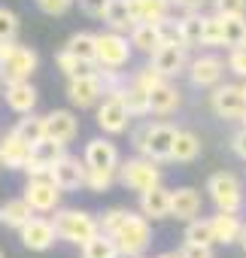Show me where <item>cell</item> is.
Here are the masks:
<instances>
[{
	"mask_svg": "<svg viewBox=\"0 0 246 258\" xmlns=\"http://www.w3.org/2000/svg\"><path fill=\"white\" fill-rule=\"evenodd\" d=\"M118 179V170H97V167H88V176H85V188L100 195V191H109V185Z\"/></svg>",
	"mask_w": 246,
	"mask_h": 258,
	"instance_id": "cell-37",
	"label": "cell"
},
{
	"mask_svg": "<svg viewBox=\"0 0 246 258\" xmlns=\"http://www.w3.org/2000/svg\"><path fill=\"white\" fill-rule=\"evenodd\" d=\"M243 94H246V79H243Z\"/></svg>",
	"mask_w": 246,
	"mask_h": 258,
	"instance_id": "cell-53",
	"label": "cell"
},
{
	"mask_svg": "<svg viewBox=\"0 0 246 258\" xmlns=\"http://www.w3.org/2000/svg\"><path fill=\"white\" fill-rule=\"evenodd\" d=\"M131 79H134V82H137L140 88L152 91V88H155V85H161V82H164L167 76H161V73H158V70H155L152 64H146V67H143V70H137V73H134Z\"/></svg>",
	"mask_w": 246,
	"mask_h": 258,
	"instance_id": "cell-42",
	"label": "cell"
},
{
	"mask_svg": "<svg viewBox=\"0 0 246 258\" xmlns=\"http://www.w3.org/2000/svg\"><path fill=\"white\" fill-rule=\"evenodd\" d=\"M158 258H182V252H164V255H158Z\"/></svg>",
	"mask_w": 246,
	"mask_h": 258,
	"instance_id": "cell-51",
	"label": "cell"
},
{
	"mask_svg": "<svg viewBox=\"0 0 246 258\" xmlns=\"http://www.w3.org/2000/svg\"><path fill=\"white\" fill-rule=\"evenodd\" d=\"M243 46H246V43H243Z\"/></svg>",
	"mask_w": 246,
	"mask_h": 258,
	"instance_id": "cell-56",
	"label": "cell"
},
{
	"mask_svg": "<svg viewBox=\"0 0 246 258\" xmlns=\"http://www.w3.org/2000/svg\"><path fill=\"white\" fill-rule=\"evenodd\" d=\"M213 228H216V243H237L240 240V231H243V222H240V216L237 213H225V210H219L216 216H213Z\"/></svg>",
	"mask_w": 246,
	"mask_h": 258,
	"instance_id": "cell-29",
	"label": "cell"
},
{
	"mask_svg": "<svg viewBox=\"0 0 246 258\" xmlns=\"http://www.w3.org/2000/svg\"><path fill=\"white\" fill-rule=\"evenodd\" d=\"M103 22H106L109 31H118V34H131L134 25H137L128 0H109V7L103 10Z\"/></svg>",
	"mask_w": 246,
	"mask_h": 258,
	"instance_id": "cell-25",
	"label": "cell"
},
{
	"mask_svg": "<svg viewBox=\"0 0 246 258\" xmlns=\"http://www.w3.org/2000/svg\"><path fill=\"white\" fill-rule=\"evenodd\" d=\"M128 216H131V210H125V207H112V210H106V213L97 219V222H100V231L112 237L121 225H125V219H128Z\"/></svg>",
	"mask_w": 246,
	"mask_h": 258,
	"instance_id": "cell-40",
	"label": "cell"
},
{
	"mask_svg": "<svg viewBox=\"0 0 246 258\" xmlns=\"http://www.w3.org/2000/svg\"><path fill=\"white\" fill-rule=\"evenodd\" d=\"M64 155H67V152H64V143L46 137V140L34 143L31 158H28V164H25V173H28V176H49L52 167L58 164V158H64Z\"/></svg>",
	"mask_w": 246,
	"mask_h": 258,
	"instance_id": "cell-12",
	"label": "cell"
},
{
	"mask_svg": "<svg viewBox=\"0 0 246 258\" xmlns=\"http://www.w3.org/2000/svg\"><path fill=\"white\" fill-rule=\"evenodd\" d=\"M176 127L167 124V121H143L137 131L131 134L134 140V149L152 161H170V152H173V143H176Z\"/></svg>",
	"mask_w": 246,
	"mask_h": 258,
	"instance_id": "cell-1",
	"label": "cell"
},
{
	"mask_svg": "<svg viewBox=\"0 0 246 258\" xmlns=\"http://www.w3.org/2000/svg\"><path fill=\"white\" fill-rule=\"evenodd\" d=\"M112 240H115V246H118V252H121V258H140L146 249H149V243H152V228H149V219L140 213H131L128 219H125V225H121L115 234H112Z\"/></svg>",
	"mask_w": 246,
	"mask_h": 258,
	"instance_id": "cell-4",
	"label": "cell"
},
{
	"mask_svg": "<svg viewBox=\"0 0 246 258\" xmlns=\"http://www.w3.org/2000/svg\"><path fill=\"white\" fill-rule=\"evenodd\" d=\"M131 109L125 106L121 97H103L97 103V127L103 134H125L128 131V121H131Z\"/></svg>",
	"mask_w": 246,
	"mask_h": 258,
	"instance_id": "cell-10",
	"label": "cell"
},
{
	"mask_svg": "<svg viewBox=\"0 0 246 258\" xmlns=\"http://www.w3.org/2000/svg\"><path fill=\"white\" fill-rule=\"evenodd\" d=\"M131 46H134L137 52L152 55L158 46H164V40H161V25H152V22L134 25V31H131Z\"/></svg>",
	"mask_w": 246,
	"mask_h": 258,
	"instance_id": "cell-27",
	"label": "cell"
},
{
	"mask_svg": "<svg viewBox=\"0 0 246 258\" xmlns=\"http://www.w3.org/2000/svg\"><path fill=\"white\" fill-rule=\"evenodd\" d=\"M82 258H121V252H118L115 240L100 231L97 237H91V240L82 246Z\"/></svg>",
	"mask_w": 246,
	"mask_h": 258,
	"instance_id": "cell-33",
	"label": "cell"
},
{
	"mask_svg": "<svg viewBox=\"0 0 246 258\" xmlns=\"http://www.w3.org/2000/svg\"><path fill=\"white\" fill-rule=\"evenodd\" d=\"M240 124H243V127H246V109H243V115H240Z\"/></svg>",
	"mask_w": 246,
	"mask_h": 258,
	"instance_id": "cell-52",
	"label": "cell"
},
{
	"mask_svg": "<svg viewBox=\"0 0 246 258\" xmlns=\"http://www.w3.org/2000/svg\"><path fill=\"white\" fill-rule=\"evenodd\" d=\"M225 73V61L219 55H201L189 64V79L195 88H216L222 82Z\"/></svg>",
	"mask_w": 246,
	"mask_h": 258,
	"instance_id": "cell-16",
	"label": "cell"
},
{
	"mask_svg": "<svg viewBox=\"0 0 246 258\" xmlns=\"http://www.w3.org/2000/svg\"><path fill=\"white\" fill-rule=\"evenodd\" d=\"M31 219H34V207L25 201V195L22 198H13V201H7L4 207H0V222H4L7 228L22 231Z\"/></svg>",
	"mask_w": 246,
	"mask_h": 258,
	"instance_id": "cell-26",
	"label": "cell"
},
{
	"mask_svg": "<svg viewBox=\"0 0 246 258\" xmlns=\"http://www.w3.org/2000/svg\"><path fill=\"white\" fill-rule=\"evenodd\" d=\"M55 64H58V70H61L67 79H76V76H88V73H94V64L82 61V58L73 55L70 49H61V52L55 55Z\"/></svg>",
	"mask_w": 246,
	"mask_h": 258,
	"instance_id": "cell-31",
	"label": "cell"
},
{
	"mask_svg": "<svg viewBox=\"0 0 246 258\" xmlns=\"http://www.w3.org/2000/svg\"><path fill=\"white\" fill-rule=\"evenodd\" d=\"M19 234H22L25 249H31V252H46V249L55 246V240H61L55 222H52V219H43V216H34Z\"/></svg>",
	"mask_w": 246,
	"mask_h": 258,
	"instance_id": "cell-14",
	"label": "cell"
},
{
	"mask_svg": "<svg viewBox=\"0 0 246 258\" xmlns=\"http://www.w3.org/2000/svg\"><path fill=\"white\" fill-rule=\"evenodd\" d=\"M121 100H125V106L131 109V115H134V118L149 115V91H146V88H140L134 79L128 82V88H125V91H121Z\"/></svg>",
	"mask_w": 246,
	"mask_h": 258,
	"instance_id": "cell-35",
	"label": "cell"
},
{
	"mask_svg": "<svg viewBox=\"0 0 246 258\" xmlns=\"http://www.w3.org/2000/svg\"><path fill=\"white\" fill-rule=\"evenodd\" d=\"M0 167H4V161H0Z\"/></svg>",
	"mask_w": 246,
	"mask_h": 258,
	"instance_id": "cell-55",
	"label": "cell"
},
{
	"mask_svg": "<svg viewBox=\"0 0 246 258\" xmlns=\"http://www.w3.org/2000/svg\"><path fill=\"white\" fill-rule=\"evenodd\" d=\"M179 103H182V94H179V88H176L170 79H164L161 85H155V88L149 91V112H155V115H167V112H173Z\"/></svg>",
	"mask_w": 246,
	"mask_h": 258,
	"instance_id": "cell-22",
	"label": "cell"
},
{
	"mask_svg": "<svg viewBox=\"0 0 246 258\" xmlns=\"http://www.w3.org/2000/svg\"><path fill=\"white\" fill-rule=\"evenodd\" d=\"M49 176L55 179V185H58L61 191H76V188H85L88 164H85V158L79 161L76 155H64V158H58V164L52 167Z\"/></svg>",
	"mask_w": 246,
	"mask_h": 258,
	"instance_id": "cell-13",
	"label": "cell"
},
{
	"mask_svg": "<svg viewBox=\"0 0 246 258\" xmlns=\"http://www.w3.org/2000/svg\"><path fill=\"white\" fill-rule=\"evenodd\" d=\"M140 213L146 219H167L170 216V191L164 185H155L140 195Z\"/></svg>",
	"mask_w": 246,
	"mask_h": 258,
	"instance_id": "cell-24",
	"label": "cell"
},
{
	"mask_svg": "<svg viewBox=\"0 0 246 258\" xmlns=\"http://www.w3.org/2000/svg\"><path fill=\"white\" fill-rule=\"evenodd\" d=\"M0 258H4V252H0Z\"/></svg>",
	"mask_w": 246,
	"mask_h": 258,
	"instance_id": "cell-54",
	"label": "cell"
},
{
	"mask_svg": "<svg viewBox=\"0 0 246 258\" xmlns=\"http://www.w3.org/2000/svg\"><path fill=\"white\" fill-rule=\"evenodd\" d=\"M19 37V16L7 7H0V43H13Z\"/></svg>",
	"mask_w": 246,
	"mask_h": 258,
	"instance_id": "cell-41",
	"label": "cell"
},
{
	"mask_svg": "<svg viewBox=\"0 0 246 258\" xmlns=\"http://www.w3.org/2000/svg\"><path fill=\"white\" fill-rule=\"evenodd\" d=\"M204 25H207V16H201V13H182V19H179V37H182L186 49L204 46Z\"/></svg>",
	"mask_w": 246,
	"mask_h": 258,
	"instance_id": "cell-28",
	"label": "cell"
},
{
	"mask_svg": "<svg viewBox=\"0 0 246 258\" xmlns=\"http://www.w3.org/2000/svg\"><path fill=\"white\" fill-rule=\"evenodd\" d=\"M198 155H201V140H198V134L179 131V134H176V143H173V152H170V161L189 164V161H195Z\"/></svg>",
	"mask_w": 246,
	"mask_h": 258,
	"instance_id": "cell-30",
	"label": "cell"
},
{
	"mask_svg": "<svg viewBox=\"0 0 246 258\" xmlns=\"http://www.w3.org/2000/svg\"><path fill=\"white\" fill-rule=\"evenodd\" d=\"M52 222L58 228V237L73 246H85L91 237L100 234V222L85 210H55Z\"/></svg>",
	"mask_w": 246,
	"mask_h": 258,
	"instance_id": "cell-3",
	"label": "cell"
},
{
	"mask_svg": "<svg viewBox=\"0 0 246 258\" xmlns=\"http://www.w3.org/2000/svg\"><path fill=\"white\" fill-rule=\"evenodd\" d=\"M210 106L219 118L225 121H240L243 109H246V94H243V85H216L213 94H210Z\"/></svg>",
	"mask_w": 246,
	"mask_h": 258,
	"instance_id": "cell-8",
	"label": "cell"
},
{
	"mask_svg": "<svg viewBox=\"0 0 246 258\" xmlns=\"http://www.w3.org/2000/svg\"><path fill=\"white\" fill-rule=\"evenodd\" d=\"M237 243H240V246L246 249V225H243V231H240V240H237Z\"/></svg>",
	"mask_w": 246,
	"mask_h": 258,
	"instance_id": "cell-50",
	"label": "cell"
},
{
	"mask_svg": "<svg viewBox=\"0 0 246 258\" xmlns=\"http://www.w3.org/2000/svg\"><path fill=\"white\" fill-rule=\"evenodd\" d=\"M231 152L246 161V127H243V124H240V131L231 134Z\"/></svg>",
	"mask_w": 246,
	"mask_h": 258,
	"instance_id": "cell-48",
	"label": "cell"
},
{
	"mask_svg": "<svg viewBox=\"0 0 246 258\" xmlns=\"http://www.w3.org/2000/svg\"><path fill=\"white\" fill-rule=\"evenodd\" d=\"M25 201L34 207V213H55L61 204V188L52 176H28Z\"/></svg>",
	"mask_w": 246,
	"mask_h": 258,
	"instance_id": "cell-9",
	"label": "cell"
},
{
	"mask_svg": "<svg viewBox=\"0 0 246 258\" xmlns=\"http://www.w3.org/2000/svg\"><path fill=\"white\" fill-rule=\"evenodd\" d=\"M76 134H79V121H76V115L70 109H52L46 115V137L67 146V143L76 140Z\"/></svg>",
	"mask_w": 246,
	"mask_h": 258,
	"instance_id": "cell-19",
	"label": "cell"
},
{
	"mask_svg": "<svg viewBox=\"0 0 246 258\" xmlns=\"http://www.w3.org/2000/svg\"><path fill=\"white\" fill-rule=\"evenodd\" d=\"M73 7V0H37V10L46 16H64Z\"/></svg>",
	"mask_w": 246,
	"mask_h": 258,
	"instance_id": "cell-45",
	"label": "cell"
},
{
	"mask_svg": "<svg viewBox=\"0 0 246 258\" xmlns=\"http://www.w3.org/2000/svg\"><path fill=\"white\" fill-rule=\"evenodd\" d=\"M246 43V16H225V46H243Z\"/></svg>",
	"mask_w": 246,
	"mask_h": 258,
	"instance_id": "cell-38",
	"label": "cell"
},
{
	"mask_svg": "<svg viewBox=\"0 0 246 258\" xmlns=\"http://www.w3.org/2000/svg\"><path fill=\"white\" fill-rule=\"evenodd\" d=\"M79 7L85 16H94V19H103V10L109 7V0H79Z\"/></svg>",
	"mask_w": 246,
	"mask_h": 258,
	"instance_id": "cell-47",
	"label": "cell"
},
{
	"mask_svg": "<svg viewBox=\"0 0 246 258\" xmlns=\"http://www.w3.org/2000/svg\"><path fill=\"white\" fill-rule=\"evenodd\" d=\"M204 46H225V16L213 13L204 25Z\"/></svg>",
	"mask_w": 246,
	"mask_h": 258,
	"instance_id": "cell-39",
	"label": "cell"
},
{
	"mask_svg": "<svg viewBox=\"0 0 246 258\" xmlns=\"http://www.w3.org/2000/svg\"><path fill=\"white\" fill-rule=\"evenodd\" d=\"M186 243H204V246H213V243H216L213 219H192L189 228H186Z\"/></svg>",
	"mask_w": 246,
	"mask_h": 258,
	"instance_id": "cell-36",
	"label": "cell"
},
{
	"mask_svg": "<svg viewBox=\"0 0 246 258\" xmlns=\"http://www.w3.org/2000/svg\"><path fill=\"white\" fill-rule=\"evenodd\" d=\"M219 16H246V0H213Z\"/></svg>",
	"mask_w": 246,
	"mask_h": 258,
	"instance_id": "cell-44",
	"label": "cell"
},
{
	"mask_svg": "<svg viewBox=\"0 0 246 258\" xmlns=\"http://www.w3.org/2000/svg\"><path fill=\"white\" fill-rule=\"evenodd\" d=\"M118 182L131 191H137V195H143V191L161 185V167H158V161H152L146 155L128 158V161L118 164Z\"/></svg>",
	"mask_w": 246,
	"mask_h": 258,
	"instance_id": "cell-5",
	"label": "cell"
},
{
	"mask_svg": "<svg viewBox=\"0 0 246 258\" xmlns=\"http://www.w3.org/2000/svg\"><path fill=\"white\" fill-rule=\"evenodd\" d=\"M198 213H201V191H195L189 185L170 191V216L173 219L192 222V219H198Z\"/></svg>",
	"mask_w": 246,
	"mask_h": 258,
	"instance_id": "cell-21",
	"label": "cell"
},
{
	"mask_svg": "<svg viewBox=\"0 0 246 258\" xmlns=\"http://www.w3.org/2000/svg\"><path fill=\"white\" fill-rule=\"evenodd\" d=\"M149 64H152L161 76L173 79V76H179L182 70H189L186 46H179V43H164V46H158V49L149 55Z\"/></svg>",
	"mask_w": 246,
	"mask_h": 258,
	"instance_id": "cell-15",
	"label": "cell"
},
{
	"mask_svg": "<svg viewBox=\"0 0 246 258\" xmlns=\"http://www.w3.org/2000/svg\"><path fill=\"white\" fill-rule=\"evenodd\" d=\"M67 49H70L73 55H79L82 61L97 64V34H85V31H79V34H73V37L67 40Z\"/></svg>",
	"mask_w": 246,
	"mask_h": 258,
	"instance_id": "cell-34",
	"label": "cell"
},
{
	"mask_svg": "<svg viewBox=\"0 0 246 258\" xmlns=\"http://www.w3.org/2000/svg\"><path fill=\"white\" fill-rule=\"evenodd\" d=\"M179 252H182V258H213V249L204 243H186Z\"/></svg>",
	"mask_w": 246,
	"mask_h": 258,
	"instance_id": "cell-46",
	"label": "cell"
},
{
	"mask_svg": "<svg viewBox=\"0 0 246 258\" xmlns=\"http://www.w3.org/2000/svg\"><path fill=\"white\" fill-rule=\"evenodd\" d=\"M103 94H106V88H103V79L97 76V70L88 73V76H76V79L67 82V97H70V103L79 106V109L97 106V103L103 100Z\"/></svg>",
	"mask_w": 246,
	"mask_h": 258,
	"instance_id": "cell-11",
	"label": "cell"
},
{
	"mask_svg": "<svg viewBox=\"0 0 246 258\" xmlns=\"http://www.w3.org/2000/svg\"><path fill=\"white\" fill-rule=\"evenodd\" d=\"M31 149L34 146L28 140H22L16 131H10V134L0 137V161H4L7 170H25V164L31 158Z\"/></svg>",
	"mask_w": 246,
	"mask_h": 258,
	"instance_id": "cell-17",
	"label": "cell"
},
{
	"mask_svg": "<svg viewBox=\"0 0 246 258\" xmlns=\"http://www.w3.org/2000/svg\"><path fill=\"white\" fill-rule=\"evenodd\" d=\"M128 7H131L137 25H140V22L161 25V22L170 19V7H173V4H170V0H128Z\"/></svg>",
	"mask_w": 246,
	"mask_h": 258,
	"instance_id": "cell-23",
	"label": "cell"
},
{
	"mask_svg": "<svg viewBox=\"0 0 246 258\" xmlns=\"http://www.w3.org/2000/svg\"><path fill=\"white\" fill-rule=\"evenodd\" d=\"M37 52L28 49V46H19L16 40L13 43H0V82H22V79H31L37 73Z\"/></svg>",
	"mask_w": 246,
	"mask_h": 258,
	"instance_id": "cell-2",
	"label": "cell"
},
{
	"mask_svg": "<svg viewBox=\"0 0 246 258\" xmlns=\"http://www.w3.org/2000/svg\"><path fill=\"white\" fill-rule=\"evenodd\" d=\"M7 106L19 115H28L34 112L37 106V88L31 85V79H22V82H7Z\"/></svg>",
	"mask_w": 246,
	"mask_h": 258,
	"instance_id": "cell-20",
	"label": "cell"
},
{
	"mask_svg": "<svg viewBox=\"0 0 246 258\" xmlns=\"http://www.w3.org/2000/svg\"><path fill=\"white\" fill-rule=\"evenodd\" d=\"M228 70L240 79H246V46H234L228 55Z\"/></svg>",
	"mask_w": 246,
	"mask_h": 258,
	"instance_id": "cell-43",
	"label": "cell"
},
{
	"mask_svg": "<svg viewBox=\"0 0 246 258\" xmlns=\"http://www.w3.org/2000/svg\"><path fill=\"white\" fill-rule=\"evenodd\" d=\"M82 158H85V164H88V167H97V170H118V164H121L115 143H109V140H103V137L88 140V143H85V155H82Z\"/></svg>",
	"mask_w": 246,
	"mask_h": 258,
	"instance_id": "cell-18",
	"label": "cell"
},
{
	"mask_svg": "<svg viewBox=\"0 0 246 258\" xmlns=\"http://www.w3.org/2000/svg\"><path fill=\"white\" fill-rule=\"evenodd\" d=\"M13 131H16L22 140H28V143L34 146V143L46 140V115H34V112H28L25 118H19V124L13 127Z\"/></svg>",
	"mask_w": 246,
	"mask_h": 258,
	"instance_id": "cell-32",
	"label": "cell"
},
{
	"mask_svg": "<svg viewBox=\"0 0 246 258\" xmlns=\"http://www.w3.org/2000/svg\"><path fill=\"white\" fill-rule=\"evenodd\" d=\"M170 4L179 10V13H201L207 7V0H170Z\"/></svg>",
	"mask_w": 246,
	"mask_h": 258,
	"instance_id": "cell-49",
	"label": "cell"
},
{
	"mask_svg": "<svg viewBox=\"0 0 246 258\" xmlns=\"http://www.w3.org/2000/svg\"><path fill=\"white\" fill-rule=\"evenodd\" d=\"M131 37L118 34V31H106V34H97V64L100 67H112V70H121L128 61H131Z\"/></svg>",
	"mask_w": 246,
	"mask_h": 258,
	"instance_id": "cell-7",
	"label": "cell"
},
{
	"mask_svg": "<svg viewBox=\"0 0 246 258\" xmlns=\"http://www.w3.org/2000/svg\"><path fill=\"white\" fill-rule=\"evenodd\" d=\"M207 191H210V201L216 204V210H225V213H240L243 207V185L234 173L222 170V173H213L207 179Z\"/></svg>",
	"mask_w": 246,
	"mask_h": 258,
	"instance_id": "cell-6",
	"label": "cell"
}]
</instances>
